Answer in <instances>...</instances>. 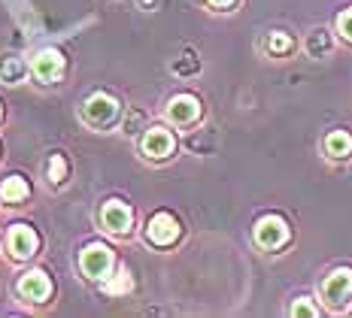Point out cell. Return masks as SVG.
<instances>
[{"instance_id":"1","label":"cell","mask_w":352,"mask_h":318,"mask_svg":"<svg viewBox=\"0 0 352 318\" xmlns=\"http://www.w3.org/2000/svg\"><path fill=\"white\" fill-rule=\"evenodd\" d=\"M116 115H119V100L109 98L104 91L91 94L82 106V118H85V124H91V128H107V124L116 122Z\"/></svg>"},{"instance_id":"2","label":"cell","mask_w":352,"mask_h":318,"mask_svg":"<svg viewBox=\"0 0 352 318\" xmlns=\"http://www.w3.org/2000/svg\"><path fill=\"white\" fill-rule=\"evenodd\" d=\"M79 267H82L88 279L100 282V279H107L109 270H113V249L104 246V242H91V246H85L82 258H79Z\"/></svg>"},{"instance_id":"3","label":"cell","mask_w":352,"mask_h":318,"mask_svg":"<svg viewBox=\"0 0 352 318\" xmlns=\"http://www.w3.org/2000/svg\"><path fill=\"white\" fill-rule=\"evenodd\" d=\"M352 297V270H334L331 276L322 282V300L328 303V306L340 309L343 303Z\"/></svg>"},{"instance_id":"4","label":"cell","mask_w":352,"mask_h":318,"mask_svg":"<svg viewBox=\"0 0 352 318\" xmlns=\"http://www.w3.org/2000/svg\"><path fill=\"white\" fill-rule=\"evenodd\" d=\"M31 73L40 82H58L64 76V55L58 49H43L36 52V58L31 61Z\"/></svg>"},{"instance_id":"5","label":"cell","mask_w":352,"mask_h":318,"mask_svg":"<svg viewBox=\"0 0 352 318\" xmlns=\"http://www.w3.org/2000/svg\"><path fill=\"white\" fill-rule=\"evenodd\" d=\"M100 225H104L109 234L122 236V234L131 231V225H134V212H131L128 203L109 201V203H104V209H100Z\"/></svg>"},{"instance_id":"6","label":"cell","mask_w":352,"mask_h":318,"mask_svg":"<svg viewBox=\"0 0 352 318\" xmlns=\"http://www.w3.org/2000/svg\"><path fill=\"white\" fill-rule=\"evenodd\" d=\"M255 240H258V246H264V249H280L289 242V225H285L280 216L261 218L258 227H255Z\"/></svg>"},{"instance_id":"7","label":"cell","mask_w":352,"mask_h":318,"mask_svg":"<svg viewBox=\"0 0 352 318\" xmlns=\"http://www.w3.org/2000/svg\"><path fill=\"white\" fill-rule=\"evenodd\" d=\"M6 246H10V255L16 258V261H25V258H34L36 255V249H40V236H36L34 227L16 225L10 231V240H6Z\"/></svg>"},{"instance_id":"8","label":"cell","mask_w":352,"mask_h":318,"mask_svg":"<svg viewBox=\"0 0 352 318\" xmlns=\"http://www.w3.org/2000/svg\"><path fill=\"white\" fill-rule=\"evenodd\" d=\"M167 118H170L173 124H179V128L197 122V118H201V100L192 98V94H176V98L167 103Z\"/></svg>"},{"instance_id":"9","label":"cell","mask_w":352,"mask_h":318,"mask_svg":"<svg viewBox=\"0 0 352 318\" xmlns=\"http://www.w3.org/2000/svg\"><path fill=\"white\" fill-rule=\"evenodd\" d=\"M146 236H149V242H155V246H170L176 236H179V221H176L170 212H158V216L149 218Z\"/></svg>"},{"instance_id":"10","label":"cell","mask_w":352,"mask_h":318,"mask_svg":"<svg viewBox=\"0 0 352 318\" xmlns=\"http://www.w3.org/2000/svg\"><path fill=\"white\" fill-rule=\"evenodd\" d=\"M19 291L21 297H28L31 303H43L52 294V282H49V276L43 270H34V273H25L19 282Z\"/></svg>"},{"instance_id":"11","label":"cell","mask_w":352,"mask_h":318,"mask_svg":"<svg viewBox=\"0 0 352 318\" xmlns=\"http://www.w3.org/2000/svg\"><path fill=\"white\" fill-rule=\"evenodd\" d=\"M173 134L170 130H164V128H149L146 130V137H143V155L146 158H167V155L173 152Z\"/></svg>"},{"instance_id":"12","label":"cell","mask_w":352,"mask_h":318,"mask_svg":"<svg viewBox=\"0 0 352 318\" xmlns=\"http://www.w3.org/2000/svg\"><path fill=\"white\" fill-rule=\"evenodd\" d=\"M25 76H28V64L19 55H12V52L10 55H0V82L19 85Z\"/></svg>"},{"instance_id":"13","label":"cell","mask_w":352,"mask_h":318,"mask_svg":"<svg viewBox=\"0 0 352 318\" xmlns=\"http://www.w3.org/2000/svg\"><path fill=\"white\" fill-rule=\"evenodd\" d=\"M28 194H31V188H28V182L21 176H10V179L0 182V197L6 203H21Z\"/></svg>"},{"instance_id":"14","label":"cell","mask_w":352,"mask_h":318,"mask_svg":"<svg viewBox=\"0 0 352 318\" xmlns=\"http://www.w3.org/2000/svg\"><path fill=\"white\" fill-rule=\"evenodd\" d=\"M325 152L331 155V158H346L352 152V137L346 130H334V134L325 137Z\"/></svg>"},{"instance_id":"15","label":"cell","mask_w":352,"mask_h":318,"mask_svg":"<svg viewBox=\"0 0 352 318\" xmlns=\"http://www.w3.org/2000/svg\"><path fill=\"white\" fill-rule=\"evenodd\" d=\"M307 52H310L313 58H325L328 52H331V36H328V31H313L307 36Z\"/></svg>"},{"instance_id":"16","label":"cell","mask_w":352,"mask_h":318,"mask_svg":"<svg viewBox=\"0 0 352 318\" xmlns=\"http://www.w3.org/2000/svg\"><path fill=\"white\" fill-rule=\"evenodd\" d=\"M104 291L107 294H124V291H131V273L122 267L119 273H116L113 282H104Z\"/></svg>"},{"instance_id":"17","label":"cell","mask_w":352,"mask_h":318,"mask_svg":"<svg viewBox=\"0 0 352 318\" xmlns=\"http://www.w3.org/2000/svg\"><path fill=\"white\" fill-rule=\"evenodd\" d=\"M67 179V161H64V155H52L49 158V182H64Z\"/></svg>"},{"instance_id":"18","label":"cell","mask_w":352,"mask_h":318,"mask_svg":"<svg viewBox=\"0 0 352 318\" xmlns=\"http://www.w3.org/2000/svg\"><path fill=\"white\" fill-rule=\"evenodd\" d=\"M289 49H292V40L285 34L276 31V34L267 36V52H270V55H285Z\"/></svg>"},{"instance_id":"19","label":"cell","mask_w":352,"mask_h":318,"mask_svg":"<svg viewBox=\"0 0 352 318\" xmlns=\"http://www.w3.org/2000/svg\"><path fill=\"white\" fill-rule=\"evenodd\" d=\"M292 315H310V318H313V315H319V309L313 306V303L307 300V297H300L295 306H292Z\"/></svg>"},{"instance_id":"20","label":"cell","mask_w":352,"mask_h":318,"mask_svg":"<svg viewBox=\"0 0 352 318\" xmlns=\"http://www.w3.org/2000/svg\"><path fill=\"white\" fill-rule=\"evenodd\" d=\"M337 31H340V34L352 43V10H346L340 19H337Z\"/></svg>"},{"instance_id":"21","label":"cell","mask_w":352,"mask_h":318,"mask_svg":"<svg viewBox=\"0 0 352 318\" xmlns=\"http://www.w3.org/2000/svg\"><path fill=\"white\" fill-rule=\"evenodd\" d=\"M197 67H201V64H197V61H186V64H173V70H176V73H195Z\"/></svg>"},{"instance_id":"22","label":"cell","mask_w":352,"mask_h":318,"mask_svg":"<svg viewBox=\"0 0 352 318\" xmlns=\"http://www.w3.org/2000/svg\"><path fill=\"white\" fill-rule=\"evenodd\" d=\"M207 3H210V6H231L234 0H207Z\"/></svg>"},{"instance_id":"23","label":"cell","mask_w":352,"mask_h":318,"mask_svg":"<svg viewBox=\"0 0 352 318\" xmlns=\"http://www.w3.org/2000/svg\"><path fill=\"white\" fill-rule=\"evenodd\" d=\"M0 115H3V106H0Z\"/></svg>"}]
</instances>
